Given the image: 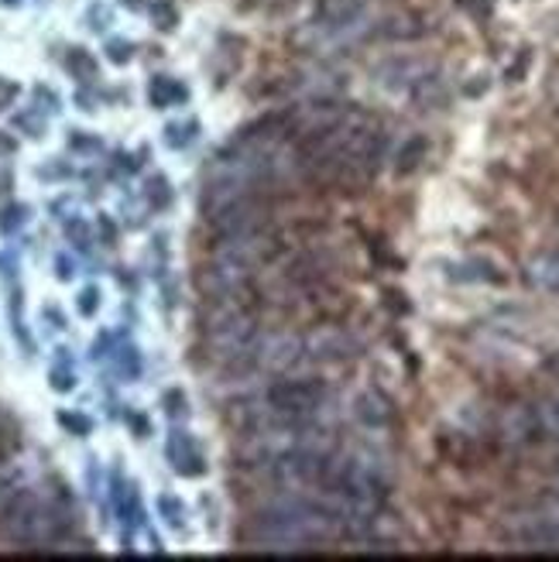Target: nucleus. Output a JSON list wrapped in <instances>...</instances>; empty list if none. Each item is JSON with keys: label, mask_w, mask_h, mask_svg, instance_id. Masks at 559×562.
<instances>
[{"label": "nucleus", "mask_w": 559, "mask_h": 562, "mask_svg": "<svg viewBox=\"0 0 559 562\" xmlns=\"http://www.w3.org/2000/svg\"><path fill=\"white\" fill-rule=\"evenodd\" d=\"M210 312L203 315V344L227 368H251V354L261 336L254 288L227 299H206Z\"/></svg>", "instance_id": "2"}, {"label": "nucleus", "mask_w": 559, "mask_h": 562, "mask_svg": "<svg viewBox=\"0 0 559 562\" xmlns=\"http://www.w3.org/2000/svg\"><path fill=\"white\" fill-rule=\"evenodd\" d=\"M368 11V0H316V28L323 32H344L354 28V24Z\"/></svg>", "instance_id": "6"}, {"label": "nucleus", "mask_w": 559, "mask_h": 562, "mask_svg": "<svg viewBox=\"0 0 559 562\" xmlns=\"http://www.w3.org/2000/svg\"><path fill=\"white\" fill-rule=\"evenodd\" d=\"M549 371L559 378V350H556V354H552V360H549Z\"/></svg>", "instance_id": "14"}, {"label": "nucleus", "mask_w": 559, "mask_h": 562, "mask_svg": "<svg viewBox=\"0 0 559 562\" xmlns=\"http://www.w3.org/2000/svg\"><path fill=\"white\" fill-rule=\"evenodd\" d=\"M69 69L76 72V76H93V59L83 52V48H72V56H69Z\"/></svg>", "instance_id": "12"}, {"label": "nucleus", "mask_w": 559, "mask_h": 562, "mask_svg": "<svg viewBox=\"0 0 559 562\" xmlns=\"http://www.w3.org/2000/svg\"><path fill=\"white\" fill-rule=\"evenodd\" d=\"M110 59H114V62H128V59H131V45L114 41V45H110Z\"/></svg>", "instance_id": "13"}, {"label": "nucleus", "mask_w": 559, "mask_h": 562, "mask_svg": "<svg viewBox=\"0 0 559 562\" xmlns=\"http://www.w3.org/2000/svg\"><path fill=\"white\" fill-rule=\"evenodd\" d=\"M179 96H186V89H182L179 83H173L168 76H158V80L152 83V100H155L158 107H165V104L179 100Z\"/></svg>", "instance_id": "10"}, {"label": "nucleus", "mask_w": 559, "mask_h": 562, "mask_svg": "<svg viewBox=\"0 0 559 562\" xmlns=\"http://www.w3.org/2000/svg\"><path fill=\"white\" fill-rule=\"evenodd\" d=\"M498 432L504 443H512V446H525L532 443V439L539 435L536 429V415H532L528 405H508L501 411V419H498Z\"/></svg>", "instance_id": "7"}, {"label": "nucleus", "mask_w": 559, "mask_h": 562, "mask_svg": "<svg viewBox=\"0 0 559 562\" xmlns=\"http://www.w3.org/2000/svg\"><path fill=\"white\" fill-rule=\"evenodd\" d=\"M340 535L330 504H316L309 498H288L261 511L251 528V542L264 549H299L312 542H326Z\"/></svg>", "instance_id": "1"}, {"label": "nucleus", "mask_w": 559, "mask_h": 562, "mask_svg": "<svg viewBox=\"0 0 559 562\" xmlns=\"http://www.w3.org/2000/svg\"><path fill=\"white\" fill-rule=\"evenodd\" d=\"M528 282L543 291H559V251H543L528 261Z\"/></svg>", "instance_id": "9"}, {"label": "nucleus", "mask_w": 559, "mask_h": 562, "mask_svg": "<svg viewBox=\"0 0 559 562\" xmlns=\"http://www.w3.org/2000/svg\"><path fill=\"white\" fill-rule=\"evenodd\" d=\"M357 419L371 429H384V426H392L395 408L381 395V391H364V395L357 398Z\"/></svg>", "instance_id": "8"}, {"label": "nucleus", "mask_w": 559, "mask_h": 562, "mask_svg": "<svg viewBox=\"0 0 559 562\" xmlns=\"http://www.w3.org/2000/svg\"><path fill=\"white\" fill-rule=\"evenodd\" d=\"M423 155H426V141H423V137L408 141L405 152L399 155V172H412V168H416V165L423 162Z\"/></svg>", "instance_id": "11"}, {"label": "nucleus", "mask_w": 559, "mask_h": 562, "mask_svg": "<svg viewBox=\"0 0 559 562\" xmlns=\"http://www.w3.org/2000/svg\"><path fill=\"white\" fill-rule=\"evenodd\" d=\"M261 402L275 422L312 426L316 411H320L326 402V387L312 378H285V381H275L269 391H264Z\"/></svg>", "instance_id": "4"}, {"label": "nucleus", "mask_w": 559, "mask_h": 562, "mask_svg": "<svg viewBox=\"0 0 559 562\" xmlns=\"http://www.w3.org/2000/svg\"><path fill=\"white\" fill-rule=\"evenodd\" d=\"M62 528H66V522L59 511L52 504H45L32 491L11 494L8 504L0 507V531H4L11 542L45 546V542H56Z\"/></svg>", "instance_id": "3"}, {"label": "nucleus", "mask_w": 559, "mask_h": 562, "mask_svg": "<svg viewBox=\"0 0 559 562\" xmlns=\"http://www.w3.org/2000/svg\"><path fill=\"white\" fill-rule=\"evenodd\" d=\"M357 339L347 330H336V326H320L302 336V354L306 360L316 363H340V360H350L357 357Z\"/></svg>", "instance_id": "5"}]
</instances>
